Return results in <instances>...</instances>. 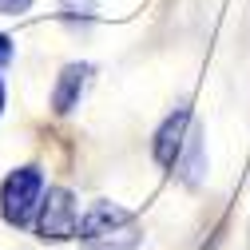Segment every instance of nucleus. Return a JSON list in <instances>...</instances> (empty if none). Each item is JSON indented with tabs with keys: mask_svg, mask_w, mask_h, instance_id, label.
<instances>
[{
	"mask_svg": "<svg viewBox=\"0 0 250 250\" xmlns=\"http://www.w3.org/2000/svg\"><path fill=\"white\" fill-rule=\"evenodd\" d=\"M76 238L87 250H135L143 230L135 223V214L119 203H91L80 214V230Z\"/></svg>",
	"mask_w": 250,
	"mask_h": 250,
	"instance_id": "obj_1",
	"label": "nucleus"
},
{
	"mask_svg": "<svg viewBox=\"0 0 250 250\" xmlns=\"http://www.w3.org/2000/svg\"><path fill=\"white\" fill-rule=\"evenodd\" d=\"M40 199H44V171L40 167H16L4 179V187H0V214L12 227H28L40 210Z\"/></svg>",
	"mask_w": 250,
	"mask_h": 250,
	"instance_id": "obj_2",
	"label": "nucleus"
},
{
	"mask_svg": "<svg viewBox=\"0 0 250 250\" xmlns=\"http://www.w3.org/2000/svg\"><path fill=\"white\" fill-rule=\"evenodd\" d=\"M32 227L44 242H68L76 238L80 230V203L72 191H64V187H48L44 199H40V210L32 218Z\"/></svg>",
	"mask_w": 250,
	"mask_h": 250,
	"instance_id": "obj_3",
	"label": "nucleus"
},
{
	"mask_svg": "<svg viewBox=\"0 0 250 250\" xmlns=\"http://www.w3.org/2000/svg\"><path fill=\"white\" fill-rule=\"evenodd\" d=\"M191 135H195V115H191V107H175V111L159 123L155 139H151L155 163H159L163 171H175L179 159H183V151H187V143H191Z\"/></svg>",
	"mask_w": 250,
	"mask_h": 250,
	"instance_id": "obj_4",
	"label": "nucleus"
},
{
	"mask_svg": "<svg viewBox=\"0 0 250 250\" xmlns=\"http://www.w3.org/2000/svg\"><path fill=\"white\" fill-rule=\"evenodd\" d=\"M87 76H91V64H68L64 72H60L56 87H52V107L56 115H68L72 107H80V96L87 87Z\"/></svg>",
	"mask_w": 250,
	"mask_h": 250,
	"instance_id": "obj_5",
	"label": "nucleus"
},
{
	"mask_svg": "<svg viewBox=\"0 0 250 250\" xmlns=\"http://www.w3.org/2000/svg\"><path fill=\"white\" fill-rule=\"evenodd\" d=\"M60 16H64L72 28H83V24H91V16H96V0H60Z\"/></svg>",
	"mask_w": 250,
	"mask_h": 250,
	"instance_id": "obj_6",
	"label": "nucleus"
},
{
	"mask_svg": "<svg viewBox=\"0 0 250 250\" xmlns=\"http://www.w3.org/2000/svg\"><path fill=\"white\" fill-rule=\"evenodd\" d=\"M28 8H32V0H0V12H4V16H20Z\"/></svg>",
	"mask_w": 250,
	"mask_h": 250,
	"instance_id": "obj_7",
	"label": "nucleus"
},
{
	"mask_svg": "<svg viewBox=\"0 0 250 250\" xmlns=\"http://www.w3.org/2000/svg\"><path fill=\"white\" fill-rule=\"evenodd\" d=\"M8 60H12V36H4V32H0V68H4Z\"/></svg>",
	"mask_w": 250,
	"mask_h": 250,
	"instance_id": "obj_8",
	"label": "nucleus"
},
{
	"mask_svg": "<svg viewBox=\"0 0 250 250\" xmlns=\"http://www.w3.org/2000/svg\"><path fill=\"white\" fill-rule=\"evenodd\" d=\"M0 111H4V80H0Z\"/></svg>",
	"mask_w": 250,
	"mask_h": 250,
	"instance_id": "obj_9",
	"label": "nucleus"
}]
</instances>
